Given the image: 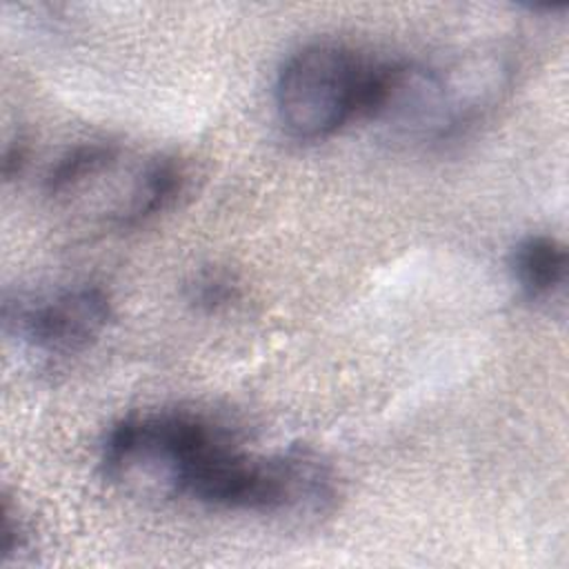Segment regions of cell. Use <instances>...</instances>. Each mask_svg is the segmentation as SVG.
I'll list each match as a JSON object with an SVG mask.
<instances>
[{
	"label": "cell",
	"mask_w": 569,
	"mask_h": 569,
	"mask_svg": "<svg viewBox=\"0 0 569 569\" xmlns=\"http://www.w3.org/2000/svg\"><path fill=\"white\" fill-rule=\"evenodd\" d=\"M367 62L333 42L296 51L276 80V111L293 138L320 140L356 118Z\"/></svg>",
	"instance_id": "2"
},
{
	"label": "cell",
	"mask_w": 569,
	"mask_h": 569,
	"mask_svg": "<svg viewBox=\"0 0 569 569\" xmlns=\"http://www.w3.org/2000/svg\"><path fill=\"white\" fill-rule=\"evenodd\" d=\"M24 158H27V147H24V142H22L20 138H16V140L7 147V151H4L2 173H4L7 180H11L13 176L20 173V169H22V164H24Z\"/></svg>",
	"instance_id": "6"
},
{
	"label": "cell",
	"mask_w": 569,
	"mask_h": 569,
	"mask_svg": "<svg viewBox=\"0 0 569 569\" xmlns=\"http://www.w3.org/2000/svg\"><path fill=\"white\" fill-rule=\"evenodd\" d=\"M187 298L202 311H220L240 298V284L229 271L204 269L187 284Z\"/></svg>",
	"instance_id": "5"
},
{
	"label": "cell",
	"mask_w": 569,
	"mask_h": 569,
	"mask_svg": "<svg viewBox=\"0 0 569 569\" xmlns=\"http://www.w3.org/2000/svg\"><path fill=\"white\" fill-rule=\"evenodd\" d=\"M224 436L220 425L189 411L129 416L107 433L104 476L133 496H187L198 460Z\"/></svg>",
	"instance_id": "1"
},
{
	"label": "cell",
	"mask_w": 569,
	"mask_h": 569,
	"mask_svg": "<svg viewBox=\"0 0 569 569\" xmlns=\"http://www.w3.org/2000/svg\"><path fill=\"white\" fill-rule=\"evenodd\" d=\"M113 318L109 296L93 284L7 302L4 320L18 338L47 356H73L91 347Z\"/></svg>",
	"instance_id": "3"
},
{
	"label": "cell",
	"mask_w": 569,
	"mask_h": 569,
	"mask_svg": "<svg viewBox=\"0 0 569 569\" xmlns=\"http://www.w3.org/2000/svg\"><path fill=\"white\" fill-rule=\"evenodd\" d=\"M511 271L529 300L549 298L567 280V249L551 236H527L511 251Z\"/></svg>",
	"instance_id": "4"
}]
</instances>
